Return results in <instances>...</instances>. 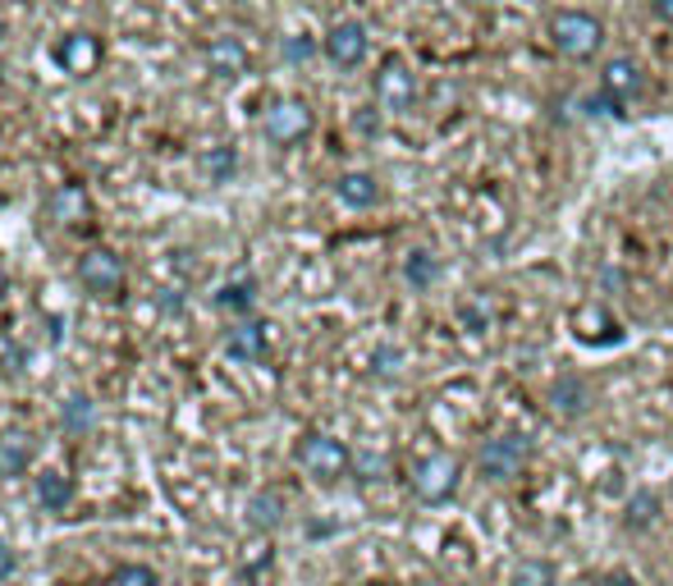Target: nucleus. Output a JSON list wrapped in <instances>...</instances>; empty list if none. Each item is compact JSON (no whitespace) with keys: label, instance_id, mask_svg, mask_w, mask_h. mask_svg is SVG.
<instances>
[{"label":"nucleus","instance_id":"obj_1","mask_svg":"<svg viewBox=\"0 0 673 586\" xmlns=\"http://www.w3.org/2000/svg\"><path fill=\"white\" fill-rule=\"evenodd\" d=\"M550 42L563 60H591L605 46V23L586 10H559L550 19Z\"/></svg>","mask_w":673,"mask_h":586},{"label":"nucleus","instance_id":"obj_2","mask_svg":"<svg viewBox=\"0 0 673 586\" xmlns=\"http://www.w3.org/2000/svg\"><path fill=\"white\" fill-rule=\"evenodd\" d=\"M298 468L312 481H321V486H334V481H344L353 472V449L344 440L312 430V436L298 440Z\"/></svg>","mask_w":673,"mask_h":586},{"label":"nucleus","instance_id":"obj_3","mask_svg":"<svg viewBox=\"0 0 673 586\" xmlns=\"http://www.w3.org/2000/svg\"><path fill=\"white\" fill-rule=\"evenodd\" d=\"M458 481H463V463L454 453H426L412 468V495L422 504H449L458 495Z\"/></svg>","mask_w":673,"mask_h":586},{"label":"nucleus","instance_id":"obj_4","mask_svg":"<svg viewBox=\"0 0 673 586\" xmlns=\"http://www.w3.org/2000/svg\"><path fill=\"white\" fill-rule=\"evenodd\" d=\"M124 279H128V266H124V257L115 248H88L79 257V285L92 298H119Z\"/></svg>","mask_w":673,"mask_h":586},{"label":"nucleus","instance_id":"obj_5","mask_svg":"<svg viewBox=\"0 0 673 586\" xmlns=\"http://www.w3.org/2000/svg\"><path fill=\"white\" fill-rule=\"evenodd\" d=\"M262 134L275 147L303 142L307 134H312V106H307V101H298V96H280L275 106L266 111V119H262Z\"/></svg>","mask_w":673,"mask_h":586},{"label":"nucleus","instance_id":"obj_6","mask_svg":"<svg viewBox=\"0 0 673 586\" xmlns=\"http://www.w3.org/2000/svg\"><path fill=\"white\" fill-rule=\"evenodd\" d=\"M477 468H481L486 481L509 486V481H517V476H523V468H527V440H517V436L486 440L481 453H477Z\"/></svg>","mask_w":673,"mask_h":586},{"label":"nucleus","instance_id":"obj_7","mask_svg":"<svg viewBox=\"0 0 673 586\" xmlns=\"http://www.w3.org/2000/svg\"><path fill=\"white\" fill-rule=\"evenodd\" d=\"M376 101H380V111L408 115L412 106H418V73H412L403 60H385L380 73H376Z\"/></svg>","mask_w":673,"mask_h":586},{"label":"nucleus","instance_id":"obj_8","mask_svg":"<svg viewBox=\"0 0 673 586\" xmlns=\"http://www.w3.org/2000/svg\"><path fill=\"white\" fill-rule=\"evenodd\" d=\"M225 353L235 363H248V367H256V363H266L271 358V325L266 321H239V325H229L225 330Z\"/></svg>","mask_w":673,"mask_h":586},{"label":"nucleus","instance_id":"obj_9","mask_svg":"<svg viewBox=\"0 0 673 586\" xmlns=\"http://www.w3.org/2000/svg\"><path fill=\"white\" fill-rule=\"evenodd\" d=\"M367 28H362L357 19H344V23H334V28L326 33V56L334 69H357L362 60H367Z\"/></svg>","mask_w":673,"mask_h":586},{"label":"nucleus","instance_id":"obj_10","mask_svg":"<svg viewBox=\"0 0 673 586\" xmlns=\"http://www.w3.org/2000/svg\"><path fill=\"white\" fill-rule=\"evenodd\" d=\"M641 88H646V79H641V65L632 56H609L605 60V69H601V92L605 96H614L618 106H628V101L641 96Z\"/></svg>","mask_w":673,"mask_h":586},{"label":"nucleus","instance_id":"obj_11","mask_svg":"<svg viewBox=\"0 0 673 586\" xmlns=\"http://www.w3.org/2000/svg\"><path fill=\"white\" fill-rule=\"evenodd\" d=\"M248 65H252V56H248V46L239 37L225 33V37H212V46H206V69H212V79L235 83V79L248 73Z\"/></svg>","mask_w":673,"mask_h":586},{"label":"nucleus","instance_id":"obj_12","mask_svg":"<svg viewBox=\"0 0 673 586\" xmlns=\"http://www.w3.org/2000/svg\"><path fill=\"white\" fill-rule=\"evenodd\" d=\"M334 197L344 202L349 211H372V207H380V180L372 170H344L340 180H334Z\"/></svg>","mask_w":673,"mask_h":586},{"label":"nucleus","instance_id":"obj_13","mask_svg":"<svg viewBox=\"0 0 673 586\" xmlns=\"http://www.w3.org/2000/svg\"><path fill=\"white\" fill-rule=\"evenodd\" d=\"M591 403H595V394H591V386H586L582 376H559L555 386H550V407H555L559 417H568V422L586 417Z\"/></svg>","mask_w":673,"mask_h":586},{"label":"nucleus","instance_id":"obj_14","mask_svg":"<svg viewBox=\"0 0 673 586\" xmlns=\"http://www.w3.org/2000/svg\"><path fill=\"white\" fill-rule=\"evenodd\" d=\"M56 60L73 73V79H88V73L96 69V60H101V42L88 37V33H73V37H65L56 46Z\"/></svg>","mask_w":673,"mask_h":586},{"label":"nucleus","instance_id":"obj_15","mask_svg":"<svg viewBox=\"0 0 673 586\" xmlns=\"http://www.w3.org/2000/svg\"><path fill=\"white\" fill-rule=\"evenodd\" d=\"M248 527L252 531H275V527H284V514H289V499H284L280 491H256V495H248Z\"/></svg>","mask_w":673,"mask_h":586},{"label":"nucleus","instance_id":"obj_16","mask_svg":"<svg viewBox=\"0 0 673 586\" xmlns=\"http://www.w3.org/2000/svg\"><path fill=\"white\" fill-rule=\"evenodd\" d=\"M33 458H37L33 436H23V430H5L0 436V476H23L33 468Z\"/></svg>","mask_w":673,"mask_h":586},{"label":"nucleus","instance_id":"obj_17","mask_svg":"<svg viewBox=\"0 0 673 586\" xmlns=\"http://www.w3.org/2000/svg\"><path fill=\"white\" fill-rule=\"evenodd\" d=\"M33 495H37L42 514H65V508L73 504V481L65 472H42L33 481Z\"/></svg>","mask_w":673,"mask_h":586},{"label":"nucleus","instance_id":"obj_18","mask_svg":"<svg viewBox=\"0 0 673 586\" xmlns=\"http://www.w3.org/2000/svg\"><path fill=\"white\" fill-rule=\"evenodd\" d=\"M60 426H65V436H88V430L96 426V403H92V394H69L60 403Z\"/></svg>","mask_w":673,"mask_h":586},{"label":"nucleus","instance_id":"obj_19","mask_svg":"<svg viewBox=\"0 0 673 586\" xmlns=\"http://www.w3.org/2000/svg\"><path fill=\"white\" fill-rule=\"evenodd\" d=\"M216 308L229 312V317H248L256 308V279H229V285L216 294Z\"/></svg>","mask_w":673,"mask_h":586},{"label":"nucleus","instance_id":"obj_20","mask_svg":"<svg viewBox=\"0 0 673 586\" xmlns=\"http://www.w3.org/2000/svg\"><path fill=\"white\" fill-rule=\"evenodd\" d=\"M435 275H440V262L431 257L426 248L408 252V262H403V279H408L412 289H431V285H435Z\"/></svg>","mask_w":673,"mask_h":586},{"label":"nucleus","instance_id":"obj_21","mask_svg":"<svg viewBox=\"0 0 673 586\" xmlns=\"http://www.w3.org/2000/svg\"><path fill=\"white\" fill-rule=\"evenodd\" d=\"M202 170L212 174V184H229L235 180V170H239V151L235 147H212L206 151V161H202Z\"/></svg>","mask_w":673,"mask_h":586},{"label":"nucleus","instance_id":"obj_22","mask_svg":"<svg viewBox=\"0 0 673 586\" xmlns=\"http://www.w3.org/2000/svg\"><path fill=\"white\" fill-rule=\"evenodd\" d=\"M660 518V495L655 491H637L632 499H628V527H651Z\"/></svg>","mask_w":673,"mask_h":586},{"label":"nucleus","instance_id":"obj_23","mask_svg":"<svg viewBox=\"0 0 673 586\" xmlns=\"http://www.w3.org/2000/svg\"><path fill=\"white\" fill-rule=\"evenodd\" d=\"M50 216H56L60 225H65L69 216H88V197H83V188H73V184L60 188L56 197H50ZM69 225H73V220H69Z\"/></svg>","mask_w":673,"mask_h":586},{"label":"nucleus","instance_id":"obj_24","mask_svg":"<svg viewBox=\"0 0 673 586\" xmlns=\"http://www.w3.org/2000/svg\"><path fill=\"white\" fill-rule=\"evenodd\" d=\"M513 586H555V568L546 559H523V564L513 568Z\"/></svg>","mask_w":673,"mask_h":586},{"label":"nucleus","instance_id":"obj_25","mask_svg":"<svg viewBox=\"0 0 673 586\" xmlns=\"http://www.w3.org/2000/svg\"><path fill=\"white\" fill-rule=\"evenodd\" d=\"M106 586H161V577L151 564H119Z\"/></svg>","mask_w":673,"mask_h":586},{"label":"nucleus","instance_id":"obj_26","mask_svg":"<svg viewBox=\"0 0 673 586\" xmlns=\"http://www.w3.org/2000/svg\"><path fill=\"white\" fill-rule=\"evenodd\" d=\"M353 472H357V481H376L385 472V458L380 453H353Z\"/></svg>","mask_w":673,"mask_h":586},{"label":"nucleus","instance_id":"obj_27","mask_svg":"<svg viewBox=\"0 0 673 586\" xmlns=\"http://www.w3.org/2000/svg\"><path fill=\"white\" fill-rule=\"evenodd\" d=\"M463 321H468V330H486L490 321H495V312L486 308V298H477V302H468V308H463Z\"/></svg>","mask_w":673,"mask_h":586},{"label":"nucleus","instance_id":"obj_28","mask_svg":"<svg viewBox=\"0 0 673 586\" xmlns=\"http://www.w3.org/2000/svg\"><path fill=\"white\" fill-rule=\"evenodd\" d=\"M399 363H403V353H399V348H376V358H372V367H376L380 376H395Z\"/></svg>","mask_w":673,"mask_h":586},{"label":"nucleus","instance_id":"obj_29","mask_svg":"<svg viewBox=\"0 0 673 586\" xmlns=\"http://www.w3.org/2000/svg\"><path fill=\"white\" fill-rule=\"evenodd\" d=\"M312 50H317V46H312V37H294L289 46H284V56H289V60L298 65V60H312Z\"/></svg>","mask_w":673,"mask_h":586},{"label":"nucleus","instance_id":"obj_30","mask_svg":"<svg viewBox=\"0 0 673 586\" xmlns=\"http://www.w3.org/2000/svg\"><path fill=\"white\" fill-rule=\"evenodd\" d=\"M19 573V554L5 545V541H0V582H10Z\"/></svg>","mask_w":673,"mask_h":586},{"label":"nucleus","instance_id":"obj_31","mask_svg":"<svg viewBox=\"0 0 673 586\" xmlns=\"http://www.w3.org/2000/svg\"><path fill=\"white\" fill-rule=\"evenodd\" d=\"M655 14H660L664 23H673V0H655Z\"/></svg>","mask_w":673,"mask_h":586},{"label":"nucleus","instance_id":"obj_32","mask_svg":"<svg viewBox=\"0 0 673 586\" xmlns=\"http://www.w3.org/2000/svg\"><path fill=\"white\" fill-rule=\"evenodd\" d=\"M10 294V275H5V266H0V298Z\"/></svg>","mask_w":673,"mask_h":586},{"label":"nucleus","instance_id":"obj_33","mask_svg":"<svg viewBox=\"0 0 673 586\" xmlns=\"http://www.w3.org/2000/svg\"><path fill=\"white\" fill-rule=\"evenodd\" d=\"M5 37H10V23H5V14H0V46H5Z\"/></svg>","mask_w":673,"mask_h":586},{"label":"nucleus","instance_id":"obj_34","mask_svg":"<svg viewBox=\"0 0 673 586\" xmlns=\"http://www.w3.org/2000/svg\"><path fill=\"white\" fill-rule=\"evenodd\" d=\"M463 586H477V582H463Z\"/></svg>","mask_w":673,"mask_h":586}]
</instances>
